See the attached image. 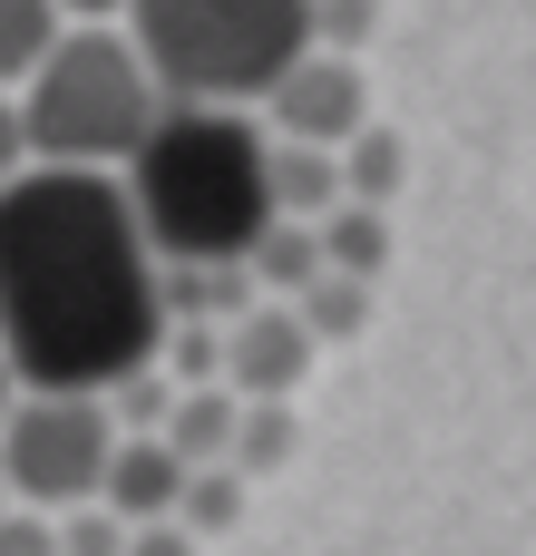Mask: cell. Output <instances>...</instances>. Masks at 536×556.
Masks as SVG:
<instances>
[{"label": "cell", "mask_w": 536, "mask_h": 556, "mask_svg": "<svg viewBox=\"0 0 536 556\" xmlns=\"http://www.w3.org/2000/svg\"><path fill=\"white\" fill-rule=\"evenodd\" d=\"M293 459V401H244V430H234V479H264Z\"/></svg>", "instance_id": "obj_15"}, {"label": "cell", "mask_w": 536, "mask_h": 556, "mask_svg": "<svg viewBox=\"0 0 536 556\" xmlns=\"http://www.w3.org/2000/svg\"><path fill=\"white\" fill-rule=\"evenodd\" d=\"M10 508H20V498H10V469H0V518H10Z\"/></svg>", "instance_id": "obj_23"}, {"label": "cell", "mask_w": 536, "mask_h": 556, "mask_svg": "<svg viewBox=\"0 0 536 556\" xmlns=\"http://www.w3.org/2000/svg\"><path fill=\"white\" fill-rule=\"evenodd\" d=\"M29 176V127H20V98H0V195Z\"/></svg>", "instance_id": "obj_20"}, {"label": "cell", "mask_w": 536, "mask_h": 556, "mask_svg": "<svg viewBox=\"0 0 536 556\" xmlns=\"http://www.w3.org/2000/svg\"><path fill=\"white\" fill-rule=\"evenodd\" d=\"M166 352V264L127 205V176L29 166L0 195V362L20 391L107 401Z\"/></svg>", "instance_id": "obj_1"}, {"label": "cell", "mask_w": 536, "mask_h": 556, "mask_svg": "<svg viewBox=\"0 0 536 556\" xmlns=\"http://www.w3.org/2000/svg\"><path fill=\"white\" fill-rule=\"evenodd\" d=\"M234 430H244V401L234 391H186L176 420H166V450L186 469H234Z\"/></svg>", "instance_id": "obj_10"}, {"label": "cell", "mask_w": 536, "mask_h": 556, "mask_svg": "<svg viewBox=\"0 0 536 556\" xmlns=\"http://www.w3.org/2000/svg\"><path fill=\"white\" fill-rule=\"evenodd\" d=\"M166 98L137 59L127 29H68L49 49V68L20 88V127H29V166H68V176H117L137 166V147L156 137Z\"/></svg>", "instance_id": "obj_4"}, {"label": "cell", "mask_w": 536, "mask_h": 556, "mask_svg": "<svg viewBox=\"0 0 536 556\" xmlns=\"http://www.w3.org/2000/svg\"><path fill=\"white\" fill-rule=\"evenodd\" d=\"M400 176H410V147H400V137H391V127L371 117V127H361V137L342 147V195H352V205H371V215H391Z\"/></svg>", "instance_id": "obj_13"}, {"label": "cell", "mask_w": 536, "mask_h": 556, "mask_svg": "<svg viewBox=\"0 0 536 556\" xmlns=\"http://www.w3.org/2000/svg\"><path fill=\"white\" fill-rule=\"evenodd\" d=\"M98 508L127 518V528H176V508H186V459H176L166 440H117Z\"/></svg>", "instance_id": "obj_8"}, {"label": "cell", "mask_w": 536, "mask_h": 556, "mask_svg": "<svg viewBox=\"0 0 536 556\" xmlns=\"http://www.w3.org/2000/svg\"><path fill=\"white\" fill-rule=\"evenodd\" d=\"M264 108H273V137H283V147H322V156H342V147L371 127L361 59H322V49H312V59H303Z\"/></svg>", "instance_id": "obj_6"}, {"label": "cell", "mask_w": 536, "mask_h": 556, "mask_svg": "<svg viewBox=\"0 0 536 556\" xmlns=\"http://www.w3.org/2000/svg\"><path fill=\"white\" fill-rule=\"evenodd\" d=\"M293 313H303L312 352H322V342H352V332H361V313H371V283H342V274H322V283H312Z\"/></svg>", "instance_id": "obj_17"}, {"label": "cell", "mask_w": 536, "mask_h": 556, "mask_svg": "<svg viewBox=\"0 0 536 556\" xmlns=\"http://www.w3.org/2000/svg\"><path fill=\"white\" fill-rule=\"evenodd\" d=\"M59 39H68L59 10H39V0H0V98H20V88L49 68Z\"/></svg>", "instance_id": "obj_12"}, {"label": "cell", "mask_w": 536, "mask_h": 556, "mask_svg": "<svg viewBox=\"0 0 536 556\" xmlns=\"http://www.w3.org/2000/svg\"><path fill=\"white\" fill-rule=\"evenodd\" d=\"M244 274H254L264 303H303V293L322 283V235H312V225H273V235L244 254Z\"/></svg>", "instance_id": "obj_11"}, {"label": "cell", "mask_w": 536, "mask_h": 556, "mask_svg": "<svg viewBox=\"0 0 536 556\" xmlns=\"http://www.w3.org/2000/svg\"><path fill=\"white\" fill-rule=\"evenodd\" d=\"M342 205H352V195H342V156L273 137V215H283V225H332Z\"/></svg>", "instance_id": "obj_9"}, {"label": "cell", "mask_w": 536, "mask_h": 556, "mask_svg": "<svg viewBox=\"0 0 536 556\" xmlns=\"http://www.w3.org/2000/svg\"><path fill=\"white\" fill-rule=\"evenodd\" d=\"M127 556H195V538H186V528H137Z\"/></svg>", "instance_id": "obj_21"}, {"label": "cell", "mask_w": 536, "mask_h": 556, "mask_svg": "<svg viewBox=\"0 0 536 556\" xmlns=\"http://www.w3.org/2000/svg\"><path fill=\"white\" fill-rule=\"evenodd\" d=\"M127 205L156 264H244L273 215V137L234 108H166L127 166Z\"/></svg>", "instance_id": "obj_2"}, {"label": "cell", "mask_w": 536, "mask_h": 556, "mask_svg": "<svg viewBox=\"0 0 536 556\" xmlns=\"http://www.w3.org/2000/svg\"><path fill=\"white\" fill-rule=\"evenodd\" d=\"M127 39L166 108H234L312 59V0H146Z\"/></svg>", "instance_id": "obj_3"}, {"label": "cell", "mask_w": 536, "mask_h": 556, "mask_svg": "<svg viewBox=\"0 0 536 556\" xmlns=\"http://www.w3.org/2000/svg\"><path fill=\"white\" fill-rule=\"evenodd\" d=\"M312 235H322V274H342V283H381V264H391V215L342 205V215L312 225Z\"/></svg>", "instance_id": "obj_14"}, {"label": "cell", "mask_w": 536, "mask_h": 556, "mask_svg": "<svg viewBox=\"0 0 536 556\" xmlns=\"http://www.w3.org/2000/svg\"><path fill=\"white\" fill-rule=\"evenodd\" d=\"M127 518H107V508H68L59 518V556H127Z\"/></svg>", "instance_id": "obj_18"}, {"label": "cell", "mask_w": 536, "mask_h": 556, "mask_svg": "<svg viewBox=\"0 0 536 556\" xmlns=\"http://www.w3.org/2000/svg\"><path fill=\"white\" fill-rule=\"evenodd\" d=\"M234 518H244V479H234V469H186L176 528H186V538H234Z\"/></svg>", "instance_id": "obj_16"}, {"label": "cell", "mask_w": 536, "mask_h": 556, "mask_svg": "<svg viewBox=\"0 0 536 556\" xmlns=\"http://www.w3.org/2000/svg\"><path fill=\"white\" fill-rule=\"evenodd\" d=\"M20 401H29V391H20V371L0 362V430H10V410H20Z\"/></svg>", "instance_id": "obj_22"}, {"label": "cell", "mask_w": 536, "mask_h": 556, "mask_svg": "<svg viewBox=\"0 0 536 556\" xmlns=\"http://www.w3.org/2000/svg\"><path fill=\"white\" fill-rule=\"evenodd\" d=\"M312 371V332L293 303H254L234 332H225V391L234 401H293Z\"/></svg>", "instance_id": "obj_7"}, {"label": "cell", "mask_w": 536, "mask_h": 556, "mask_svg": "<svg viewBox=\"0 0 536 556\" xmlns=\"http://www.w3.org/2000/svg\"><path fill=\"white\" fill-rule=\"evenodd\" d=\"M0 556H59V518L10 508V518H0Z\"/></svg>", "instance_id": "obj_19"}, {"label": "cell", "mask_w": 536, "mask_h": 556, "mask_svg": "<svg viewBox=\"0 0 536 556\" xmlns=\"http://www.w3.org/2000/svg\"><path fill=\"white\" fill-rule=\"evenodd\" d=\"M107 459H117V420H107V401H78V391H29V401L10 410V430H0L10 498L39 508V518L98 508Z\"/></svg>", "instance_id": "obj_5"}]
</instances>
